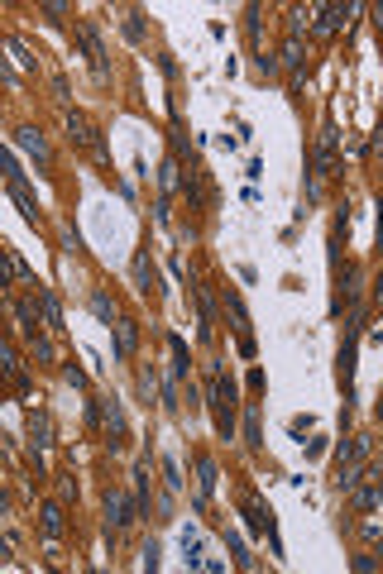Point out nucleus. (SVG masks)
<instances>
[{"mask_svg":"<svg viewBox=\"0 0 383 574\" xmlns=\"http://www.w3.org/2000/svg\"><path fill=\"white\" fill-rule=\"evenodd\" d=\"M0 560H15V545L5 541V536H0Z\"/></svg>","mask_w":383,"mask_h":574,"instance_id":"37","label":"nucleus"},{"mask_svg":"<svg viewBox=\"0 0 383 574\" xmlns=\"http://www.w3.org/2000/svg\"><path fill=\"white\" fill-rule=\"evenodd\" d=\"M39 306H44L48 326H53V331H63V311H58V297H53V292H44V287H39Z\"/></svg>","mask_w":383,"mask_h":574,"instance_id":"20","label":"nucleus"},{"mask_svg":"<svg viewBox=\"0 0 383 574\" xmlns=\"http://www.w3.org/2000/svg\"><path fill=\"white\" fill-rule=\"evenodd\" d=\"M29 440H34V450H39V455H44V450L53 445V421H48V412H44V407H39V412L29 416Z\"/></svg>","mask_w":383,"mask_h":574,"instance_id":"11","label":"nucleus"},{"mask_svg":"<svg viewBox=\"0 0 383 574\" xmlns=\"http://www.w3.org/2000/svg\"><path fill=\"white\" fill-rule=\"evenodd\" d=\"M182 550H187V570H202V536L197 531H182Z\"/></svg>","mask_w":383,"mask_h":574,"instance_id":"17","label":"nucleus"},{"mask_svg":"<svg viewBox=\"0 0 383 574\" xmlns=\"http://www.w3.org/2000/svg\"><path fill=\"white\" fill-rule=\"evenodd\" d=\"M39 15H44L48 24H63V15H67V5H58V0H48V5H39Z\"/></svg>","mask_w":383,"mask_h":574,"instance_id":"28","label":"nucleus"},{"mask_svg":"<svg viewBox=\"0 0 383 574\" xmlns=\"http://www.w3.org/2000/svg\"><path fill=\"white\" fill-rule=\"evenodd\" d=\"M63 120H67V134H72V144H77V148H91L96 158L106 163V144H101V134H96V125H91V120H86L81 111H67Z\"/></svg>","mask_w":383,"mask_h":574,"instance_id":"2","label":"nucleus"},{"mask_svg":"<svg viewBox=\"0 0 383 574\" xmlns=\"http://www.w3.org/2000/svg\"><path fill=\"white\" fill-rule=\"evenodd\" d=\"M283 63L292 67V72H302V39H287L283 44Z\"/></svg>","mask_w":383,"mask_h":574,"instance_id":"24","label":"nucleus"},{"mask_svg":"<svg viewBox=\"0 0 383 574\" xmlns=\"http://www.w3.org/2000/svg\"><path fill=\"white\" fill-rule=\"evenodd\" d=\"M139 393H144V398H154V373H149V368L139 373Z\"/></svg>","mask_w":383,"mask_h":574,"instance_id":"35","label":"nucleus"},{"mask_svg":"<svg viewBox=\"0 0 383 574\" xmlns=\"http://www.w3.org/2000/svg\"><path fill=\"white\" fill-rule=\"evenodd\" d=\"M207 393H211V412H216V430H221V440L235 435V383L225 378L221 364H211V378H207Z\"/></svg>","mask_w":383,"mask_h":574,"instance_id":"1","label":"nucleus"},{"mask_svg":"<svg viewBox=\"0 0 383 574\" xmlns=\"http://www.w3.org/2000/svg\"><path fill=\"white\" fill-rule=\"evenodd\" d=\"M197 474H202V503H207L211 493H216V460H211V455H202V460H197Z\"/></svg>","mask_w":383,"mask_h":574,"instance_id":"16","label":"nucleus"},{"mask_svg":"<svg viewBox=\"0 0 383 574\" xmlns=\"http://www.w3.org/2000/svg\"><path fill=\"white\" fill-rule=\"evenodd\" d=\"M312 15H317V34H340L345 19L354 15V5H312Z\"/></svg>","mask_w":383,"mask_h":574,"instance_id":"6","label":"nucleus"},{"mask_svg":"<svg viewBox=\"0 0 383 574\" xmlns=\"http://www.w3.org/2000/svg\"><path fill=\"white\" fill-rule=\"evenodd\" d=\"M15 139H19V148H29V153H34L39 163H48V134H44L39 125H24V129L15 134Z\"/></svg>","mask_w":383,"mask_h":574,"instance_id":"10","label":"nucleus"},{"mask_svg":"<svg viewBox=\"0 0 383 574\" xmlns=\"http://www.w3.org/2000/svg\"><path fill=\"white\" fill-rule=\"evenodd\" d=\"M0 173L10 177V182H24V173H19V163L10 158V153H5V148H0Z\"/></svg>","mask_w":383,"mask_h":574,"instance_id":"29","label":"nucleus"},{"mask_svg":"<svg viewBox=\"0 0 383 574\" xmlns=\"http://www.w3.org/2000/svg\"><path fill=\"white\" fill-rule=\"evenodd\" d=\"M163 474H168V488H182V469H177V460H163Z\"/></svg>","mask_w":383,"mask_h":574,"instance_id":"31","label":"nucleus"},{"mask_svg":"<svg viewBox=\"0 0 383 574\" xmlns=\"http://www.w3.org/2000/svg\"><path fill=\"white\" fill-rule=\"evenodd\" d=\"M106 522H111L115 531H125V526L134 522V512H129V498L120 493V488H111V493H106Z\"/></svg>","mask_w":383,"mask_h":574,"instance_id":"7","label":"nucleus"},{"mask_svg":"<svg viewBox=\"0 0 383 574\" xmlns=\"http://www.w3.org/2000/svg\"><path fill=\"white\" fill-rule=\"evenodd\" d=\"M259 67H264V72L273 77V72H278V58H273V53H259Z\"/></svg>","mask_w":383,"mask_h":574,"instance_id":"36","label":"nucleus"},{"mask_svg":"<svg viewBox=\"0 0 383 574\" xmlns=\"http://www.w3.org/2000/svg\"><path fill=\"white\" fill-rule=\"evenodd\" d=\"M187 196L197 201V206H207V201H211V182H207L202 168H192V173H187Z\"/></svg>","mask_w":383,"mask_h":574,"instance_id":"15","label":"nucleus"},{"mask_svg":"<svg viewBox=\"0 0 383 574\" xmlns=\"http://www.w3.org/2000/svg\"><path fill=\"white\" fill-rule=\"evenodd\" d=\"M111 331H115V354H120V359H129V354L139 350V326H134V321H120V316H115Z\"/></svg>","mask_w":383,"mask_h":574,"instance_id":"8","label":"nucleus"},{"mask_svg":"<svg viewBox=\"0 0 383 574\" xmlns=\"http://www.w3.org/2000/svg\"><path fill=\"white\" fill-rule=\"evenodd\" d=\"M134 283H139L144 297H159V292H163L159 278H154V263H149V254H134Z\"/></svg>","mask_w":383,"mask_h":574,"instance_id":"12","label":"nucleus"},{"mask_svg":"<svg viewBox=\"0 0 383 574\" xmlns=\"http://www.w3.org/2000/svg\"><path fill=\"white\" fill-rule=\"evenodd\" d=\"M168 350H173V378H187V368H192V359H187V345L182 340H168Z\"/></svg>","mask_w":383,"mask_h":574,"instance_id":"19","label":"nucleus"},{"mask_svg":"<svg viewBox=\"0 0 383 574\" xmlns=\"http://www.w3.org/2000/svg\"><path fill=\"white\" fill-rule=\"evenodd\" d=\"M39 522H44V536H48V541H58V536H63V526H67V517H63L58 503H44V508H39Z\"/></svg>","mask_w":383,"mask_h":574,"instance_id":"13","label":"nucleus"},{"mask_svg":"<svg viewBox=\"0 0 383 574\" xmlns=\"http://www.w3.org/2000/svg\"><path fill=\"white\" fill-rule=\"evenodd\" d=\"M10 278H15V254L0 249V283H10Z\"/></svg>","mask_w":383,"mask_h":574,"instance_id":"30","label":"nucleus"},{"mask_svg":"<svg viewBox=\"0 0 383 574\" xmlns=\"http://www.w3.org/2000/svg\"><path fill=\"white\" fill-rule=\"evenodd\" d=\"M335 144H340V129L326 125L317 139V158H312V177H331L335 173Z\"/></svg>","mask_w":383,"mask_h":574,"instance_id":"5","label":"nucleus"},{"mask_svg":"<svg viewBox=\"0 0 383 574\" xmlns=\"http://www.w3.org/2000/svg\"><path fill=\"white\" fill-rule=\"evenodd\" d=\"M5 53H15V63H19V67H39V58H29V48L19 44V39H5Z\"/></svg>","mask_w":383,"mask_h":574,"instance_id":"27","label":"nucleus"},{"mask_svg":"<svg viewBox=\"0 0 383 574\" xmlns=\"http://www.w3.org/2000/svg\"><path fill=\"white\" fill-rule=\"evenodd\" d=\"M101 421H106V445H111V450H125V440H129L125 407H120L115 398H101Z\"/></svg>","mask_w":383,"mask_h":574,"instance_id":"4","label":"nucleus"},{"mask_svg":"<svg viewBox=\"0 0 383 574\" xmlns=\"http://www.w3.org/2000/svg\"><path fill=\"white\" fill-rule=\"evenodd\" d=\"M244 445H249V450H259V445H264V435H259V416H254V407L244 412Z\"/></svg>","mask_w":383,"mask_h":574,"instance_id":"23","label":"nucleus"},{"mask_svg":"<svg viewBox=\"0 0 383 574\" xmlns=\"http://www.w3.org/2000/svg\"><path fill=\"white\" fill-rule=\"evenodd\" d=\"M244 517H249V526H254V531H269V512H264V503H259V498H244Z\"/></svg>","mask_w":383,"mask_h":574,"instance_id":"18","label":"nucleus"},{"mask_svg":"<svg viewBox=\"0 0 383 574\" xmlns=\"http://www.w3.org/2000/svg\"><path fill=\"white\" fill-rule=\"evenodd\" d=\"M67 383H72V388H86V373H81L77 364H67Z\"/></svg>","mask_w":383,"mask_h":574,"instance_id":"34","label":"nucleus"},{"mask_svg":"<svg viewBox=\"0 0 383 574\" xmlns=\"http://www.w3.org/2000/svg\"><path fill=\"white\" fill-rule=\"evenodd\" d=\"M10 196H15L19 216H24V221H29V225H39V221H44V211H39V201H34L29 182H10Z\"/></svg>","mask_w":383,"mask_h":574,"instance_id":"9","label":"nucleus"},{"mask_svg":"<svg viewBox=\"0 0 383 574\" xmlns=\"http://www.w3.org/2000/svg\"><path fill=\"white\" fill-rule=\"evenodd\" d=\"M91 306H96V316L106 321V326H111V321H115V302H111V297H106V292H91Z\"/></svg>","mask_w":383,"mask_h":574,"instance_id":"26","label":"nucleus"},{"mask_svg":"<svg viewBox=\"0 0 383 574\" xmlns=\"http://www.w3.org/2000/svg\"><path fill=\"white\" fill-rule=\"evenodd\" d=\"M5 383H10V378H5V373H0V388H5Z\"/></svg>","mask_w":383,"mask_h":574,"instance_id":"38","label":"nucleus"},{"mask_svg":"<svg viewBox=\"0 0 383 574\" xmlns=\"http://www.w3.org/2000/svg\"><path fill=\"white\" fill-rule=\"evenodd\" d=\"M144 570H159V545H154V541L144 545Z\"/></svg>","mask_w":383,"mask_h":574,"instance_id":"33","label":"nucleus"},{"mask_svg":"<svg viewBox=\"0 0 383 574\" xmlns=\"http://www.w3.org/2000/svg\"><path fill=\"white\" fill-rule=\"evenodd\" d=\"M134 517H149V464L134 469Z\"/></svg>","mask_w":383,"mask_h":574,"instance_id":"14","label":"nucleus"},{"mask_svg":"<svg viewBox=\"0 0 383 574\" xmlns=\"http://www.w3.org/2000/svg\"><path fill=\"white\" fill-rule=\"evenodd\" d=\"M125 39L144 44V10H125Z\"/></svg>","mask_w":383,"mask_h":574,"instance_id":"22","label":"nucleus"},{"mask_svg":"<svg viewBox=\"0 0 383 574\" xmlns=\"http://www.w3.org/2000/svg\"><path fill=\"white\" fill-rule=\"evenodd\" d=\"M225 550H230V555H235V565H244V570H254V555H249V550H244V541H239L235 531H225Z\"/></svg>","mask_w":383,"mask_h":574,"instance_id":"21","label":"nucleus"},{"mask_svg":"<svg viewBox=\"0 0 383 574\" xmlns=\"http://www.w3.org/2000/svg\"><path fill=\"white\" fill-rule=\"evenodd\" d=\"M177 173H182V168H177V158H163V168H159V187H163V191H173V187H177Z\"/></svg>","mask_w":383,"mask_h":574,"instance_id":"25","label":"nucleus"},{"mask_svg":"<svg viewBox=\"0 0 383 574\" xmlns=\"http://www.w3.org/2000/svg\"><path fill=\"white\" fill-rule=\"evenodd\" d=\"M77 39H81V48H86V63H91L96 81H111V67H106V48H101V34H96L91 19H81V24H77Z\"/></svg>","mask_w":383,"mask_h":574,"instance_id":"3","label":"nucleus"},{"mask_svg":"<svg viewBox=\"0 0 383 574\" xmlns=\"http://www.w3.org/2000/svg\"><path fill=\"white\" fill-rule=\"evenodd\" d=\"M53 96H58L63 106H67V101H72V86H67V77H53Z\"/></svg>","mask_w":383,"mask_h":574,"instance_id":"32","label":"nucleus"}]
</instances>
